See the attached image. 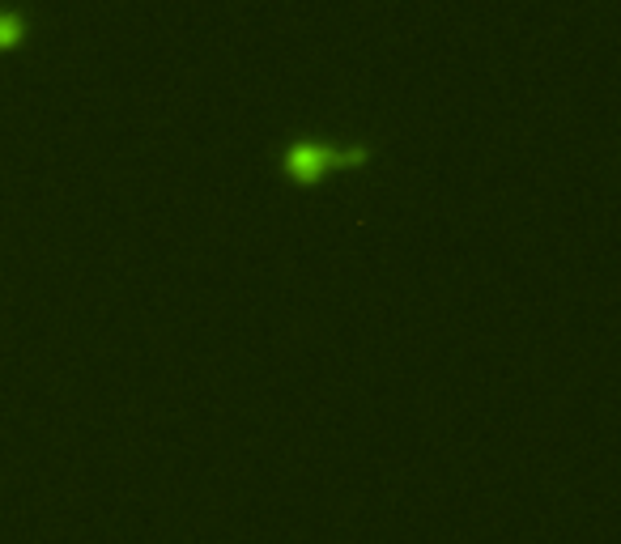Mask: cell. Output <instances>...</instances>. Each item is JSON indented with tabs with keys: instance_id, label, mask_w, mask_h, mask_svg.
<instances>
[{
	"instance_id": "6da1fadb",
	"label": "cell",
	"mask_w": 621,
	"mask_h": 544,
	"mask_svg": "<svg viewBox=\"0 0 621 544\" xmlns=\"http://www.w3.org/2000/svg\"><path fill=\"white\" fill-rule=\"evenodd\" d=\"M366 158H371V141L328 145V141H311V136H294V141L277 153V166H281V175H290L298 183H311L332 166H358Z\"/></svg>"
},
{
	"instance_id": "7a4b0ae2",
	"label": "cell",
	"mask_w": 621,
	"mask_h": 544,
	"mask_svg": "<svg viewBox=\"0 0 621 544\" xmlns=\"http://www.w3.org/2000/svg\"><path fill=\"white\" fill-rule=\"evenodd\" d=\"M22 34H26V22H22V13H18V9H0V47L18 43Z\"/></svg>"
}]
</instances>
